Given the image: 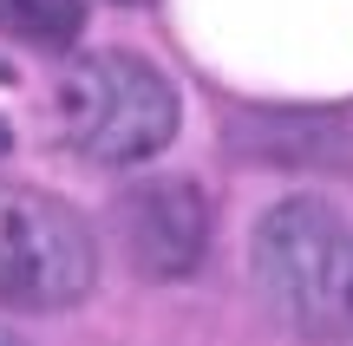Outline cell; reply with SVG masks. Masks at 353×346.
I'll list each match as a JSON object with an SVG mask.
<instances>
[{
    "label": "cell",
    "mask_w": 353,
    "mask_h": 346,
    "mask_svg": "<svg viewBox=\"0 0 353 346\" xmlns=\"http://www.w3.org/2000/svg\"><path fill=\"white\" fill-rule=\"evenodd\" d=\"M249 274L275 321L301 340L353 334V222L321 196H288L262 209L249 235Z\"/></svg>",
    "instance_id": "obj_1"
},
{
    "label": "cell",
    "mask_w": 353,
    "mask_h": 346,
    "mask_svg": "<svg viewBox=\"0 0 353 346\" xmlns=\"http://www.w3.org/2000/svg\"><path fill=\"white\" fill-rule=\"evenodd\" d=\"M176 85L138 52H85L59 85V125L79 157L92 164H151L176 138Z\"/></svg>",
    "instance_id": "obj_2"
},
{
    "label": "cell",
    "mask_w": 353,
    "mask_h": 346,
    "mask_svg": "<svg viewBox=\"0 0 353 346\" xmlns=\"http://www.w3.org/2000/svg\"><path fill=\"white\" fill-rule=\"evenodd\" d=\"M99 281V242L79 209L46 190L0 183V307H79Z\"/></svg>",
    "instance_id": "obj_3"
},
{
    "label": "cell",
    "mask_w": 353,
    "mask_h": 346,
    "mask_svg": "<svg viewBox=\"0 0 353 346\" xmlns=\"http://www.w3.org/2000/svg\"><path fill=\"white\" fill-rule=\"evenodd\" d=\"M125 248L151 281H183L196 274L210 248V203L196 183H144L125 196Z\"/></svg>",
    "instance_id": "obj_4"
},
{
    "label": "cell",
    "mask_w": 353,
    "mask_h": 346,
    "mask_svg": "<svg viewBox=\"0 0 353 346\" xmlns=\"http://www.w3.org/2000/svg\"><path fill=\"white\" fill-rule=\"evenodd\" d=\"M0 33L59 52L85 33V0H0Z\"/></svg>",
    "instance_id": "obj_5"
},
{
    "label": "cell",
    "mask_w": 353,
    "mask_h": 346,
    "mask_svg": "<svg viewBox=\"0 0 353 346\" xmlns=\"http://www.w3.org/2000/svg\"><path fill=\"white\" fill-rule=\"evenodd\" d=\"M0 346H26V340H20V334H7V327H0Z\"/></svg>",
    "instance_id": "obj_6"
},
{
    "label": "cell",
    "mask_w": 353,
    "mask_h": 346,
    "mask_svg": "<svg viewBox=\"0 0 353 346\" xmlns=\"http://www.w3.org/2000/svg\"><path fill=\"white\" fill-rule=\"evenodd\" d=\"M0 151H13V131H7V125H0Z\"/></svg>",
    "instance_id": "obj_7"
}]
</instances>
